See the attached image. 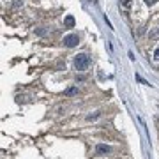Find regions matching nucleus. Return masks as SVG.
<instances>
[{
	"instance_id": "f257e3e1",
	"label": "nucleus",
	"mask_w": 159,
	"mask_h": 159,
	"mask_svg": "<svg viewBox=\"0 0 159 159\" xmlns=\"http://www.w3.org/2000/svg\"><path fill=\"white\" fill-rule=\"evenodd\" d=\"M74 67L76 71H87V69L90 67V57L87 55V53H78V55L74 57Z\"/></svg>"
},
{
	"instance_id": "f03ea898",
	"label": "nucleus",
	"mask_w": 159,
	"mask_h": 159,
	"mask_svg": "<svg viewBox=\"0 0 159 159\" xmlns=\"http://www.w3.org/2000/svg\"><path fill=\"white\" fill-rule=\"evenodd\" d=\"M62 43H64V46H67V48H74L80 43V37H78V34H69V36L64 37Z\"/></svg>"
},
{
	"instance_id": "7ed1b4c3",
	"label": "nucleus",
	"mask_w": 159,
	"mask_h": 159,
	"mask_svg": "<svg viewBox=\"0 0 159 159\" xmlns=\"http://www.w3.org/2000/svg\"><path fill=\"white\" fill-rule=\"evenodd\" d=\"M110 150H111V148L108 147V145H103V143H99L97 147H96V152H97L99 156H103V154H108Z\"/></svg>"
},
{
	"instance_id": "20e7f679",
	"label": "nucleus",
	"mask_w": 159,
	"mask_h": 159,
	"mask_svg": "<svg viewBox=\"0 0 159 159\" xmlns=\"http://www.w3.org/2000/svg\"><path fill=\"white\" fill-rule=\"evenodd\" d=\"M64 94H66L67 97H73V96H76V94H78V85H74V87H69V88H66V90H64Z\"/></svg>"
},
{
	"instance_id": "39448f33",
	"label": "nucleus",
	"mask_w": 159,
	"mask_h": 159,
	"mask_svg": "<svg viewBox=\"0 0 159 159\" xmlns=\"http://www.w3.org/2000/svg\"><path fill=\"white\" fill-rule=\"evenodd\" d=\"M74 23H76V21H74V16H71V14H69V16H66V19H64V25H66L67 28H73Z\"/></svg>"
},
{
	"instance_id": "423d86ee",
	"label": "nucleus",
	"mask_w": 159,
	"mask_h": 159,
	"mask_svg": "<svg viewBox=\"0 0 159 159\" xmlns=\"http://www.w3.org/2000/svg\"><path fill=\"white\" fill-rule=\"evenodd\" d=\"M99 117H101V113L97 111V113H94V115H88L87 117V120H96V118H99Z\"/></svg>"
},
{
	"instance_id": "0eeeda50",
	"label": "nucleus",
	"mask_w": 159,
	"mask_h": 159,
	"mask_svg": "<svg viewBox=\"0 0 159 159\" xmlns=\"http://www.w3.org/2000/svg\"><path fill=\"white\" fill-rule=\"evenodd\" d=\"M154 60H159V46L154 49Z\"/></svg>"
}]
</instances>
